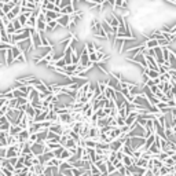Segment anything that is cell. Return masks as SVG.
I'll return each instance as SVG.
<instances>
[{
    "label": "cell",
    "instance_id": "6da1fadb",
    "mask_svg": "<svg viewBox=\"0 0 176 176\" xmlns=\"http://www.w3.org/2000/svg\"><path fill=\"white\" fill-rule=\"evenodd\" d=\"M56 22H58V25L61 26V28L68 29L69 22H70V15H68V14H61V15L56 18Z\"/></svg>",
    "mask_w": 176,
    "mask_h": 176
},
{
    "label": "cell",
    "instance_id": "7a4b0ae2",
    "mask_svg": "<svg viewBox=\"0 0 176 176\" xmlns=\"http://www.w3.org/2000/svg\"><path fill=\"white\" fill-rule=\"evenodd\" d=\"M2 54H3L4 61H6V66H8V68H10V66L13 65V61H14V56H13V52H11V50L7 48L6 51H3Z\"/></svg>",
    "mask_w": 176,
    "mask_h": 176
},
{
    "label": "cell",
    "instance_id": "3957f363",
    "mask_svg": "<svg viewBox=\"0 0 176 176\" xmlns=\"http://www.w3.org/2000/svg\"><path fill=\"white\" fill-rule=\"evenodd\" d=\"M102 95H103L105 99H113L114 101V98H116V90L108 85V87L105 88V91H103V94Z\"/></svg>",
    "mask_w": 176,
    "mask_h": 176
},
{
    "label": "cell",
    "instance_id": "277c9868",
    "mask_svg": "<svg viewBox=\"0 0 176 176\" xmlns=\"http://www.w3.org/2000/svg\"><path fill=\"white\" fill-rule=\"evenodd\" d=\"M21 129H22V128H21L18 124H10V127H8V131H7V132H8L10 135L17 136V135L21 132Z\"/></svg>",
    "mask_w": 176,
    "mask_h": 176
},
{
    "label": "cell",
    "instance_id": "5b68a950",
    "mask_svg": "<svg viewBox=\"0 0 176 176\" xmlns=\"http://www.w3.org/2000/svg\"><path fill=\"white\" fill-rule=\"evenodd\" d=\"M144 48H154V47L158 46V41L157 39H146V41L143 43Z\"/></svg>",
    "mask_w": 176,
    "mask_h": 176
},
{
    "label": "cell",
    "instance_id": "8992f818",
    "mask_svg": "<svg viewBox=\"0 0 176 176\" xmlns=\"http://www.w3.org/2000/svg\"><path fill=\"white\" fill-rule=\"evenodd\" d=\"M121 162H123V165L124 166H129L134 164V158H132V156H123V158H121Z\"/></svg>",
    "mask_w": 176,
    "mask_h": 176
},
{
    "label": "cell",
    "instance_id": "52a82bcc",
    "mask_svg": "<svg viewBox=\"0 0 176 176\" xmlns=\"http://www.w3.org/2000/svg\"><path fill=\"white\" fill-rule=\"evenodd\" d=\"M76 146H77V142H76L74 139H72L70 136H69L68 139H66V142L63 143V147H65V149H72V147H76Z\"/></svg>",
    "mask_w": 176,
    "mask_h": 176
},
{
    "label": "cell",
    "instance_id": "ba28073f",
    "mask_svg": "<svg viewBox=\"0 0 176 176\" xmlns=\"http://www.w3.org/2000/svg\"><path fill=\"white\" fill-rule=\"evenodd\" d=\"M70 156H72V154H70V151H69L68 149H65V147H63L62 153H61V156H59V160H61V161H68L69 158H70Z\"/></svg>",
    "mask_w": 176,
    "mask_h": 176
},
{
    "label": "cell",
    "instance_id": "9c48e42d",
    "mask_svg": "<svg viewBox=\"0 0 176 176\" xmlns=\"http://www.w3.org/2000/svg\"><path fill=\"white\" fill-rule=\"evenodd\" d=\"M135 165H138V166H140V168H147L149 166V160H144V158H138L136 161H135Z\"/></svg>",
    "mask_w": 176,
    "mask_h": 176
},
{
    "label": "cell",
    "instance_id": "30bf717a",
    "mask_svg": "<svg viewBox=\"0 0 176 176\" xmlns=\"http://www.w3.org/2000/svg\"><path fill=\"white\" fill-rule=\"evenodd\" d=\"M114 120H116L117 127H123V125H125V118L123 117V116H120V114H117V116L114 117Z\"/></svg>",
    "mask_w": 176,
    "mask_h": 176
},
{
    "label": "cell",
    "instance_id": "8fae6325",
    "mask_svg": "<svg viewBox=\"0 0 176 176\" xmlns=\"http://www.w3.org/2000/svg\"><path fill=\"white\" fill-rule=\"evenodd\" d=\"M90 172H91V175H101V171L94 162H90Z\"/></svg>",
    "mask_w": 176,
    "mask_h": 176
},
{
    "label": "cell",
    "instance_id": "7c38bea8",
    "mask_svg": "<svg viewBox=\"0 0 176 176\" xmlns=\"http://www.w3.org/2000/svg\"><path fill=\"white\" fill-rule=\"evenodd\" d=\"M17 20L20 21V22H21V25H22V26H26V21H28V17H26L23 13L18 14V15H17Z\"/></svg>",
    "mask_w": 176,
    "mask_h": 176
},
{
    "label": "cell",
    "instance_id": "4fadbf2b",
    "mask_svg": "<svg viewBox=\"0 0 176 176\" xmlns=\"http://www.w3.org/2000/svg\"><path fill=\"white\" fill-rule=\"evenodd\" d=\"M6 33L8 35V36H11V35H14V33H15V28L13 26L11 21H10V23H7V25H6Z\"/></svg>",
    "mask_w": 176,
    "mask_h": 176
},
{
    "label": "cell",
    "instance_id": "5bb4252c",
    "mask_svg": "<svg viewBox=\"0 0 176 176\" xmlns=\"http://www.w3.org/2000/svg\"><path fill=\"white\" fill-rule=\"evenodd\" d=\"M13 43H7V41H0V52L2 51H6L7 48H11Z\"/></svg>",
    "mask_w": 176,
    "mask_h": 176
},
{
    "label": "cell",
    "instance_id": "9a60e30c",
    "mask_svg": "<svg viewBox=\"0 0 176 176\" xmlns=\"http://www.w3.org/2000/svg\"><path fill=\"white\" fill-rule=\"evenodd\" d=\"M157 41H158V46L160 47H166V46H169L171 44V41L169 40H166L165 37H161V39H158Z\"/></svg>",
    "mask_w": 176,
    "mask_h": 176
},
{
    "label": "cell",
    "instance_id": "2e32d148",
    "mask_svg": "<svg viewBox=\"0 0 176 176\" xmlns=\"http://www.w3.org/2000/svg\"><path fill=\"white\" fill-rule=\"evenodd\" d=\"M84 47L87 48V51H88V54L90 52H94L95 51V47H94V41H87L84 44Z\"/></svg>",
    "mask_w": 176,
    "mask_h": 176
},
{
    "label": "cell",
    "instance_id": "e0dca14e",
    "mask_svg": "<svg viewBox=\"0 0 176 176\" xmlns=\"http://www.w3.org/2000/svg\"><path fill=\"white\" fill-rule=\"evenodd\" d=\"M11 23H13V26L15 28V30H20V29H22V28H23V26L21 25V22H20V21L17 20V17L14 18L13 21H11Z\"/></svg>",
    "mask_w": 176,
    "mask_h": 176
},
{
    "label": "cell",
    "instance_id": "ac0fdd59",
    "mask_svg": "<svg viewBox=\"0 0 176 176\" xmlns=\"http://www.w3.org/2000/svg\"><path fill=\"white\" fill-rule=\"evenodd\" d=\"M110 74L113 76V77H116L117 80H123V78H124V74H123L121 72H118V70H113Z\"/></svg>",
    "mask_w": 176,
    "mask_h": 176
},
{
    "label": "cell",
    "instance_id": "d6986e66",
    "mask_svg": "<svg viewBox=\"0 0 176 176\" xmlns=\"http://www.w3.org/2000/svg\"><path fill=\"white\" fill-rule=\"evenodd\" d=\"M88 59H90V61H91V62H96V61H98V56H96V52H90V54H88Z\"/></svg>",
    "mask_w": 176,
    "mask_h": 176
},
{
    "label": "cell",
    "instance_id": "ffe728a7",
    "mask_svg": "<svg viewBox=\"0 0 176 176\" xmlns=\"http://www.w3.org/2000/svg\"><path fill=\"white\" fill-rule=\"evenodd\" d=\"M95 113H96V116H98V118H102V117H106V116H108V114L105 113L103 108H102V109H98V110H95Z\"/></svg>",
    "mask_w": 176,
    "mask_h": 176
},
{
    "label": "cell",
    "instance_id": "44dd1931",
    "mask_svg": "<svg viewBox=\"0 0 176 176\" xmlns=\"http://www.w3.org/2000/svg\"><path fill=\"white\" fill-rule=\"evenodd\" d=\"M4 15L7 17V20H8V21H13L14 18H15V15H14V13H13V11H8V13H7V14H4Z\"/></svg>",
    "mask_w": 176,
    "mask_h": 176
},
{
    "label": "cell",
    "instance_id": "7402d4cb",
    "mask_svg": "<svg viewBox=\"0 0 176 176\" xmlns=\"http://www.w3.org/2000/svg\"><path fill=\"white\" fill-rule=\"evenodd\" d=\"M160 30L161 32H171V26H168V25H162L160 28Z\"/></svg>",
    "mask_w": 176,
    "mask_h": 176
},
{
    "label": "cell",
    "instance_id": "603a6c76",
    "mask_svg": "<svg viewBox=\"0 0 176 176\" xmlns=\"http://www.w3.org/2000/svg\"><path fill=\"white\" fill-rule=\"evenodd\" d=\"M54 3H55L56 6H59V4H61V0H54Z\"/></svg>",
    "mask_w": 176,
    "mask_h": 176
},
{
    "label": "cell",
    "instance_id": "cb8c5ba5",
    "mask_svg": "<svg viewBox=\"0 0 176 176\" xmlns=\"http://www.w3.org/2000/svg\"><path fill=\"white\" fill-rule=\"evenodd\" d=\"M175 101H176V96H175Z\"/></svg>",
    "mask_w": 176,
    "mask_h": 176
}]
</instances>
